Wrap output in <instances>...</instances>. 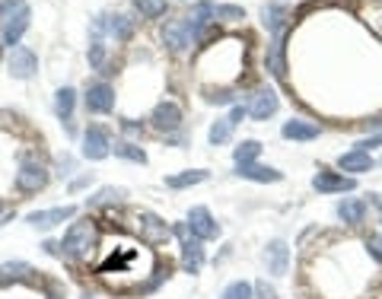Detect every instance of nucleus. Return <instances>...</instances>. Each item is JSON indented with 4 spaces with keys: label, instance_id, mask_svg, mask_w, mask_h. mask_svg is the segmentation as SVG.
Listing matches in <instances>:
<instances>
[{
    "label": "nucleus",
    "instance_id": "obj_11",
    "mask_svg": "<svg viewBox=\"0 0 382 299\" xmlns=\"http://www.w3.org/2000/svg\"><path fill=\"white\" fill-rule=\"evenodd\" d=\"M191 29H188V23H185V16L182 19H169L166 26H162V42H166V48L169 51H185L188 45H191Z\"/></svg>",
    "mask_w": 382,
    "mask_h": 299
},
{
    "label": "nucleus",
    "instance_id": "obj_4",
    "mask_svg": "<svg viewBox=\"0 0 382 299\" xmlns=\"http://www.w3.org/2000/svg\"><path fill=\"white\" fill-rule=\"evenodd\" d=\"M175 236L182 239V268H185L188 274H197V271L204 268V246H201V239H197V236L188 229V223L175 226Z\"/></svg>",
    "mask_w": 382,
    "mask_h": 299
},
{
    "label": "nucleus",
    "instance_id": "obj_16",
    "mask_svg": "<svg viewBox=\"0 0 382 299\" xmlns=\"http://www.w3.org/2000/svg\"><path fill=\"white\" fill-rule=\"evenodd\" d=\"M214 19H217V6L210 4V0H201V4L191 6V13L185 16V23H188L191 36H197V32H204L210 23H214Z\"/></svg>",
    "mask_w": 382,
    "mask_h": 299
},
{
    "label": "nucleus",
    "instance_id": "obj_9",
    "mask_svg": "<svg viewBox=\"0 0 382 299\" xmlns=\"http://www.w3.org/2000/svg\"><path fill=\"white\" fill-rule=\"evenodd\" d=\"M188 229L197 236V239H217L220 236V223L214 220V214H210L207 207H191L188 210Z\"/></svg>",
    "mask_w": 382,
    "mask_h": 299
},
{
    "label": "nucleus",
    "instance_id": "obj_33",
    "mask_svg": "<svg viewBox=\"0 0 382 299\" xmlns=\"http://www.w3.org/2000/svg\"><path fill=\"white\" fill-rule=\"evenodd\" d=\"M115 156H125V159H131V162H147V153H143L140 147H134V144H118L115 147Z\"/></svg>",
    "mask_w": 382,
    "mask_h": 299
},
{
    "label": "nucleus",
    "instance_id": "obj_22",
    "mask_svg": "<svg viewBox=\"0 0 382 299\" xmlns=\"http://www.w3.org/2000/svg\"><path fill=\"white\" fill-rule=\"evenodd\" d=\"M236 175L239 179H249V182H262V185H268V182H281L284 175L277 172V169L271 166H258V162H245V166H236Z\"/></svg>",
    "mask_w": 382,
    "mask_h": 299
},
{
    "label": "nucleus",
    "instance_id": "obj_38",
    "mask_svg": "<svg viewBox=\"0 0 382 299\" xmlns=\"http://www.w3.org/2000/svg\"><path fill=\"white\" fill-rule=\"evenodd\" d=\"M373 201L379 204V216H382V198H379V194H373Z\"/></svg>",
    "mask_w": 382,
    "mask_h": 299
},
{
    "label": "nucleus",
    "instance_id": "obj_7",
    "mask_svg": "<svg viewBox=\"0 0 382 299\" xmlns=\"http://www.w3.org/2000/svg\"><path fill=\"white\" fill-rule=\"evenodd\" d=\"M45 185H48L45 166H42V162L26 159L23 166H19V172H16V188H19L23 194H36V192H42Z\"/></svg>",
    "mask_w": 382,
    "mask_h": 299
},
{
    "label": "nucleus",
    "instance_id": "obj_37",
    "mask_svg": "<svg viewBox=\"0 0 382 299\" xmlns=\"http://www.w3.org/2000/svg\"><path fill=\"white\" fill-rule=\"evenodd\" d=\"M233 99L236 96L229 90H217V93H210V96H207V102H220V105H223V102H233Z\"/></svg>",
    "mask_w": 382,
    "mask_h": 299
},
{
    "label": "nucleus",
    "instance_id": "obj_31",
    "mask_svg": "<svg viewBox=\"0 0 382 299\" xmlns=\"http://www.w3.org/2000/svg\"><path fill=\"white\" fill-rule=\"evenodd\" d=\"M252 293H255V287H252V283L236 280V283H229V287L223 290L220 299H252Z\"/></svg>",
    "mask_w": 382,
    "mask_h": 299
},
{
    "label": "nucleus",
    "instance_id": "obj_27",
    "mask_svg": "<svg viewBox=\"0 0 382 299\" xmlns=\"http://www.w3.org/2000/svg\"><path fill=\"white\" fill-rule=\"evenodd\" d=\"M233 127H236V121L229 118V115H227V118H217L214 125H210V134H207V140H210V144H214V147L227 144V140L233 137Z\"/></svg>",
    "mask_w": 382,
    "mask_h": 299
},
{
    "label": "nucleus",
    "instance_id": "obj_29",
    "mask_svg": "<svg viewBox=\"0 0 382 299\" xmlns=\"http://www.w3.org/2000/svg\"><path fill=\"white\" fill-rule=\"evenodd\" d=\"M26 274H32V268L26 261H6V264H0V283L23 280Z\"/></svg>",
    "mask_w": 382,
    "mask_h": 299
},
{
    "label": "nucleus",
    "instance_id": "obj_8",
    "mask_svg": "<svg viewBox=\"0 0 382 299\" xmlns=\"http://www.w3.org/2000/svg\"><path fill=\"white\" fill-rule=\"evenodd\" d=\"M312 188L319 194H338V192H353L357 188V179L344 172H329V169H319V175L312 179Z\"/></svg>",
    "mask_w": 382,
    "mask_h": 299
},
{
    "label": "nucleus",
    "instance_id": "obj_35",
    "mask_svg": "<svg viewBox=\"0 0 382 299\" xmlns=\"http://www.w3.org/2000/svg\"><path fill=\"white\" fill-rule=\"evenodd\" d=\"M255 293H258V296H262V299H277V290H274V287H271V283H268V280H262V283H258V287H255Z\"/></svg>",
    "mask_w": 382,
    "mask_h": 299
},
{
    "label": "nucleus",
    "instance_id": "obj_30",
    "mask_svg": "<svg viewBox=\"0 0 382 299\" xmlns=\"http://www.w3.org/2000/svg\"><path fill=\"white\" fill-rule=\"evenodd\" d=\"M134 6H138V13H140L143 19L166 16V0H134Z\"/></svg>",
    "mask_w": 382,
    "mask_h": 299
},
{
    "label": "nucleus",
    "instance_id": "obj_17",
    "mask_svg": "<svg viewBox=\"0 0 382 299\" xmlns=\"http://www.w3.org/2000/svg\"><path fill=\"white\" fill-rule=\"evenodd\" d=\"M281 134L286 140H316L319 134H322V127L316 125V121H303V118H290L284 121Z\"/></svg>",
    "mask_w": 382,
    "mask_h": 299
},
{
    "label": "nucleus",
    "instance_id": "obj_19",
    "mask_svg": "<svg viewBox=\"0 0 382 299\" xmlns=\"http://www.w3.org/2000/svg\"><path fill=\"white\" fill-rule=\"evenodd\" d=\"M338 169H341V172H351V175L370 172V169H373V156L363 153V150H347V153L338 156Z\"/></svg>",
    "mask_w": 382,
    "mask_h": 299
},
{
    "label": "nucleus",
    "instance_id": "obj_6",
    "mask_svg": "<svg viewBox=\"0 0 382 299\" xmlns=\"http://www.w3.org/2000/svg\"><path fill=\"white\" fill-rule=\"evenodd\" d=\"M108 153H112V137H108V131L99 125H90L83 131V156L93 162H99V159H105Z\"/></svg>",
    "mask_w": 382,
    "mask_h": 299
},
{
    "label": "nucleus",
    "instance_id": "obj_21",
    "mask_svg": "<svg viewBox=\"0 0 382 299\" xmlns=\"http://www.w3.org/2000/svg\"><path fill=\"white\" fill-rule=\"evenodd\" d=\"M286 16H290V10H286L281 0H271V4H264V6H262V23H264V29L274 32V36H281Z\"/></svg>",
    "mask_w": 382,
    "mask_h": 299
},
{
    "label": "nucleus",
    "instance_id": "obj_18",
    "mask_svg": "<svg viewBox=\"0 0 382 299\" xmlns=\"http://www.w3.org/2000/svg\"><path fill=\"white\" fill-rule=\"evenodd\" d=\"M96 23H99V29L108 32L115 42H128V38L134 36L131 19H128V16H118V13H115V16H102V19H96Z\"/></svg>",
    "mask_w": 382,
    "mask_h": 299
},
{
    "label": "nucleus",
    "instance_id": "obj_28",
    "mask_svg": "<svg viewBox=\"0 0 382 299\" xmlns=\"http://www.w3.org/2000/svg\"><path fill=\"white\" fill-rule=\"evenodd\" d=\"M258 156H262V144L258 140H242L236 150H233V159L236 166H245V162H255Z\"/></svg>",
    "mask_w": 382,
    "mask_h": 299
},
{
    "label": "nucleus",
    "instance_id": "obj_24",
    "mask_svg": "<svg viewBox=\"0 0 382 299\" xmlns=\"http://www.w3.org/2000/svg\"><path fill=\"white\" fill-rule=\"evenodd\" d=\"M73 105H77V90H73V86H61V90L54 93V112H58V118L67 121V125H71Z\"/></svg>",
    "mask_w": 382,
    "mask_h": 299
},
{
    "label": "nucleus",
    "instance_id": "obj_23",
    "mask_svg": "<svg viewBox=\"0 0 382 299\" xmlns=\"http://www.w3.org/2000/svg\"><path fill=\"white\" fill-rule=\"evenodd\" d=\"M338 216L347 223V226H360V223H363V216H366V201L344 198L338 204Z\"/></svg>",
    "mask_w": 382,
    "mask_h": 299
},
{
    "label": "nucleus",
    "instance_id": "obj_26",
    "mask_svg": "<svg viewBox=\"0 0 382 299\" xmlns=\"http://www.w3.org/2000/svg\"><path fill=\"white\" fill-rule=\"evenodd\" d=\"M207 169H188V172H179V175H169L166 185L169 188H188V185H201V182H207Z\"/></svg>",
    "mask_w": 382,
    "mask_h": 299
},
{
    "label": "nucleus",
    "instance_id": "obj_14",
    "mask_svg": "<svg viewBox=\"0 0 382 299\" xmlns=\"http://www.w3.org/2000/svg\"><path fill=\"white\" fill-rule=\"evenodd\" d=\"M138 223H140V236L150 242V246H160V242L169 239V226L156 214H150V210H140Z\"/></svg>",
    "mask_w": 382,
    "mask_h": 299
},
{
    "label": "nucleus",
    "instance_id": "obj_41",
    "mask_svg": "<svg viewBox=\"0 0 382 299\" xmlns=\"http://www.w3.org/2000/svg\"><path fill=\"white\" fill-rule=\"evenodd\" d=\"M51 299H58V296H51Z\"/></svg>",
    "mask_w": 382,
    "mask_h": 299
},
{
    "label": "nucleus",
    "instance_id": "obj_20",
    "mask_svg": "<svg viewBox=\"0 0 382 299\" xmlns=\"http://www.w3.org/2000/svg\"><path fill=\"white\" fill-rule=\"evenodd\" d=\"M264 261H268V271L274 277H284L286 274V264H290V248H286V242L274 239L264 251Z\"/></svg>",
    "mask_w": 382,
    "mask_h": 299
},
{
    "label": "nucleus",
    "instance_id": "obj_32",
    "mask_svg": "<svg viewBox=\"0 0 382 299\" xmlns=\"http://www.w3.org/2000/svg\"><path fill=\"white\" fill-rule=\"evenodd\" d=\"M217 19H220V23H239V19H245V10L236 4H223V6H217Z\"/></svg>",
    "mask_w": 382,
    "mask_h": 299
},
{
    "label": "nucleus",
    "instance_id": "obj_5",
    "mask_svg": "<svg viewBox=\"0 0 382 299\" xmlns=\"http://www.w3.org/2000/svg\"><path fill=\"white\" fill-rule=\"evenodd\" d=\"M150 127L160 134H175L182 127V108L175 102H160V105L150 112Z\"/></svg>",
    "mask_w": 382,
    "mask_h": 299
},
{
    "label": "nucleus",
    "instance_id": "obj_40",
    "mask_svg": "<svg viewBox=\"0 0 382 299\" xmlns=\"http://www.w3.org/2000/svg\"><path fill=\"white\" fill-rule=\"evenodd\" d=\"M0 210H4V204H0Z\"/></svg>",
    "mask_w": 382,
    "mask_h": 299
},
{
    "label": "nucleus",
    "instance_id": "obj_15",
    "mask_svg": "<svg viewBox=\"0 0 382 299\" xmlns=\"http://www.w3.org/2000/svg\"><path fill=\"white\" fill-rule=\"evenodd\" d=\"M277 108H281V99H277L274 90H258L255 99H252V105H249V115L255 121H268Z\"/></svg>",
    "mask_w": 382,
    "mask_h": 299
},
{
    "label": "nucleus",
    "instance_id": "obj_3",
    "mask_svg": "<svg viewBox=\"0 0 382 299\" xmlns=\"http://www.w3.org/2000/svg\"><path fill=\"white\" fill-rule=\"evenodd\" d=\"M29 19H32V10L26 0H10V4L4 6V42L10 45V48H16L19 38L26 36Z\"/></svg>",
    "mask_w": 382,
    "mask_h": 299
},
{
    "label": "nucleus",
    "instance_id": "obj_12",
    "mask_svg": "<svg viewBox=\"0 0 382 299\" xmlns=\"http://www.w3.org/2000/svg\"><path fill=\"white\" fill-rule=\"evenodd\" d=\"M86 112H93V115H108L115 108V90L108 83H93L90 90H86Z\"/></svg>",
    "mask_w": 382,
    "mask_h": 299
},
{
    "label": "nucleus",
    "instance_id": "obj_1",
    "mask_svg": "<svg viewBox=\"0 0 382 299\" xmlns=\"http://www.w3.org/2000/svg\"><path fill=\"white\" fill-rule=\"evenodd\" d=\"M143 258V251L138 246H115L112 251L105 255V261L99 264V277L105 283H118V277H143L140 274V268H138V261Z\"/></svg>",
    "mask_w": 382,
    "mask_h": 299
},
{
    "label": "nucleus",
    "instance_id": "obj_10",
    "mask_svg": "<svg viewBox=\"0 0 382 299\" xmlns=\"http://www.w3.org/2000/svg\"><path fill=\"white\" fill-rule=\"evenodd\" d=\"M10 77H16V80H29V77H36V70H38V58H36V51L32 48H26V45H16V48L10 51Z\"/></svg>",
    "mask_w": 382,
    "mask_h": 299
},
{
    "label": "nucleus",
    "instance_id": "obj_39",
    "mask_svg": "<svg viewBox=\"0 0 382 299\" xmlns=\"http://www.w3.org/2000/svg\"><path fill=\"white\" fill-rule=\"evenodd\" d=\"M6 4H10V0H0V10H4V6H6Z\"/></svg>",
    "mask_w": 382,
    "mask_h": 299
},
{
    "label": "nucleus",
    "instance_id": "obj_36",
    "mask_svg": "<svg viewBox=\"0 0 382 299\" xmlns=\"http://www.w3.org/2000/svg\"><path fill=\"white\" fill-rule=\"evenodd\" d=\"M373 147H382V134H376V137H366V140H360V144L353 147V150H363V153H370Z\"/></svg>",
    "mask_w": 382,
    "mask_h": 299
},
{
    "label": "nucleus",
    "instance_id": "obj_13",
    "mask_svg": "<svg viewBox=\"0 0 382 299\" xmlns=\"http://www.w3.org/2000/svg\"><path fill=\"white\" fill-rule=\"evenodd\" d=\"M73 214H77V207H71V204H64V207L36 210V214H29V216H26V223H29V226H36V229H51V226H58V223L71 220Z\"/></svg>",
    "mask_w": 382,
    "mask_h": 299
},
{
    "label": "nucleus",
    "instance_id": "obj_25",
    "mask_svg": "<svg viewBox=\"0 0 382 299\" xmlns=\"http://www.w3.org/2000/svg\"><path fill=\"white\" fill-rule=\"evenodd\" d=\"M268 70L274 77H284L286 73V61H284V36H274L268 45Z\"/></svg>",
    "mask_w": 382,
    "mask_h": 299
},
{
    "label": "nucleus",
    "instance_id": "obj_2",
    "mask_svg": "<svg viewBox=\"0 0 382 299\" xmlns=\"http://www.w3.org/2000/svg\"><path fill=\"white\" fill-rule=\"evenodd\" d=\"M96 239H99L96 223L93 220H80V223H71V229L64 233L61 248H64V255L71 258V261H86V258L93 255V248H96Z\"/></svg>",
    "mask_w": 382,
    "mask_h": 299
},
{
    "label": "nucleus",
    "instance_id": "obj_34",
    "mask_svg": "<svg viewBox=\"0 0 382 299\" xmlns=\"http://www.w3.org/2000/svg\"><path fill=\"white\" fill-rule=\"evenodd\" d=\"M366 248H370V255L382 264V236H370V239H366Z\"/></svg>",
    "mask_w": 382,
    "mask_h": 299
}]
</instances>
